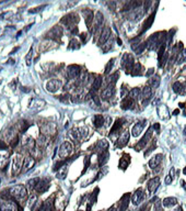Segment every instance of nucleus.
Returning <instances> with one entry per match:
<instances>
[{
    "mask_svg": "<svg viewBox=\"0 0 186 211\" xmlns=\"http://www.w3.org/2000/svg\"><path fill=\"white\" fill-rule=\"evenodd\" d=\"M130 156L127 155V154H124L123 155V157L120 158L119 161V167L122 168V169H126V167L128 166V164H129V162H130Z\"/></svg>",
    "mask_w": 186,
    "mask_h": 211,
    "instance_id": "nucleus-31",
    "label": "nucleus"
},
{
    "mask_svg": "<svg viewBox=\"0 0 186 211\" xmlns=\"http://www.w3.org/2000/svg\"><path fill=\"white\" fill-rule=\"evenodd\" d=\"M181 183H182V186H183V187H184V188H186L185 182H184V180H181Z\"/></svg>",
    "mask_w": 186,
    "mask_h": 211,
    "instance_id": "nucleus-57",
    "label": "nucleus"
},
{
    "mask_svg": "<svg viewBox=\"0 0 186 211\" xmlns=\"http://www.w3.org/2000/svg\"><path fill=\"white\" fill-rule=\"evenodd\" d=\"M55 47V42L52 40H45L39 44V51L41 52H46L48 50H52Z\"/></svg>",
    "mask_w": 186,
    "mask_h": 211,
    "instance_id": "nucleus-18",
    "label": "nucleus"
},
{
    "mask_svg": "<svg viewBox=\"0 0 186 211\" xmlns=\"http://www.w3.org/2000/svg\"><path fill=\"white\" fill-rule=\"evenodd\" d=\"M104 123H106V125H109V124L112 123V119H111L109 117H107L106 118V122H104Z\"/></svg>",
    "mask_w": 186,
    "mask_h": 211,
    "instance_id": "nucleus-52",
    "label": "nucleus"
},
{
    "mask_svg": "<svg viewBox=\"0 0 186 211\" xmlns=\"http://www.w3.org/2000/svg\"><path fill=\"white\" fill-rule=\"evenodd\" d=\"M123 123H124V120H123V119H117V120H116V122L114 123V125H113L112 130H111L109 135H114V134L118 133V132H119V130L122 129Z\"/></svg>",
    "mask_w": 186,
    "mask_h": 211,
    "instance_id": "nucleus-25",
    "label": "nucleus"
},
{
    "mask_svg": "<svg viewBox=\"0 0 186 211\" xmlns=\"http://www.w3.org/2000/svg\"><path fill=\"white\" fill-rule=\"evenodd\" d=\"M80 74H81V71L78 65H70L67 67V75L69 79H78L80 77Z\"/></svg>",
    "mask_w": 186,
    "mask_h": 211,
    "instance_id": "nucleus-8",
    "label": "nucleus"
},
{
    "mask_svg": "<svg viewBox=\"0 0 186 211\" xmlns=\"http://www.w3.org/2000/svg\"><path fill=\"white\" fill-rule=\"evenodd\" d=\"M146 46H147V43H146V42H145V43H141V44L138 45V47H137L136 50H135V51H136L137 54H141L142 52H143V50L146 49Z\"/></svg>",
    "mask_w": 186,
    "mask_h": 211,
    "instance_id": "nucleus-45",
    "label": "nucleus"
},
{
    "mask_svg": "<svg viewBox=\"0 0 186 211\" xmlns=\"http://www.w3.org/2000/svg\"><path fill=\"white\" fill-rule=\"evenodd\" d=\"M145 123H146V121H141V122H137L136 124L134 125L131 132H132V135H134L135 138L139 136V135L142 133V130L145 128Z\"/></svg>",
    "mask_w": 186,
    "mask_h": 211,
    "instance_id": "nucleus-20",
    "label": "nucleus"
},
{
    "mask_svg": "<svg viewBox=\"0 0 186 211\" xmlns=\"http://www.w3.org/2000/svg\"><path fill=\"white\" fill-rule=\"evenodd\" d=\"M72 150H73L72 144H71L70 142H68V141H65L62 144L60 145V147H59L60 158H64V160L67 158V157L72 153Z\"/></svg>",
    "mask_w": 186,
    "mask_h": 211,
    "instance_id": "nucleus-4",
    "label": "nucleus"
},
{
    "mask_svg": "<svg viewBox=\"0 0 186 211\" xmlns=\"http://www.w3.org/2000/svg\"><path fill=\"white\" fill-rule=\"evenodd\" d=\"M162 157H163L162 154H157L154 157H152V158L149 161V166H150V168L154 169V168L159 167L160 163H161V161H162Z\"/></svg>",
    "mask_w": 186,
    "mask_h": 211,
    "instance_id": "nucleus-22",
    "label": "nucleus"
},
{
    "mask_svg": "<svg viewBox=\"0 0 186 211\" xmlns=\"http://www.w3.org/2000/svg\"><path fill=\"white\" fill-rule=\"evenodd\" d=\"M143 198V194H142V189L139 188L138 190L135 191V194L132 195V197H131V201H132V203L134 205H139L140 203V201L142 200Z\"/></svg>",
    "mask_w": 186,
    "mask_h": 211,
    "instance_id": "nucleus-23",
    "label": "nucleus"
},
{
    "mask_svg": "<svg viewBox=\"0 0 186 211\" xmlns=\"http://www.w3.org/2000/svg\"><path fill=\"white\" fill-rule=\"evenodd\" d=\"M139 94H140V90L139 88H132L130 90V92H129V97H130L131 99L136 100L138 97H139Z\"/></svg>",
    "mask_w": 186,
    "mask_h": 211,
    "instance_id": "nucleus-39",
    "label": "nucleus"
},
{
    "mask_svg": "<svg viewBox=\"0 0 186 211\" xmlns=\"http://www.w3.org/2000/svg\"><path fill=\"white\" fill-rule=\"evenodd\" d=\"M142 74L141 72V65L139 64V63H137V65L134 66V69L131 71V75L134 76V77H136V76H140Z\"/></svg>",
    "mask_w": 186,
    "mask_h": 211,
    "instance_id": "nucleus-38",
    "label": "nucleus"
},
{
    "mask_svg": "<svg viewBox=\"0 0 186 211\" xmlns=\"http://www.w3.org/2000/svg\"><path fill=\"white\" fill-rule=\"evenodd\" d=\"M183 174H185V175H186V167L184 168V169H183Z\"/></svg>",
    "mask_w": 186,
    "mask_h": 211,
    "instance_id": "nucleus-59",
    "label": "nucleus"
},
{
    "mask_svg": "<svg viewBox=\"0 0 186 211\" xmlns=\"http://www.w3.org/2000/svg\"><path fill=\"white\" fill-rule=\"evenodd\" d=\"M79 47H80V44H79V42H78L76 39L71 40L70 44L68 46V49H70V50H78Z\"/></svg>",
    "mask_w": 186,
    "mask_h": 211,
    "instance_id": "nucleus-41",
    "label": "nucleus"
},
{
    "mask_svg": "<svg viewBox=\"0 0 186 211\" xmlns=\"http://www.w3.org/2000/svg\"><path fill=\"white\" fill-rule=\"evenodd\" d=\"M21 144H22V147L25 149V150L34 151L35 150V146H36V141L33 139L32 136L23 135V138L21 140Z\"/></svg>",
    "mask_w": 186,
    "mask_h": 211,
    "instance_id": "nucleus-5",
    "label": "nucleus"
},
{
    "mask_svg": "<svg viewBox=\"0 0 186 211\" xmlns=\"http://www.w3.org/2000/svg\"><path fill=\"white\" fill-rule=\"evenodd\" d=\"M153 72H154V71H153L152 68H151V69H149V72H148L147 74H146V76H150V75H151V74H152Z\"/></svg>",
    "mask_w": 186,
    "mask_h": 211,
    "instance_id": "nucleus-54",
    "label": "nucleus"
},
{
    "mask_svg": "<svg viewBox=\"0 0 186 211\" xmlns=\"http://www.w3.org/2000/svg\"><path fill=\"white\" fill-rule=\"evenodd\" d=\"M83 14H84V20H86V23H87V27L89 29L91 28V23L93 22V20H94V14H93V11L91 10H84L83 11Z\"/></svg>",
    "mask_w": 186,
    "mask_h": 211,
    "instance_id": "nucleus-24",
    "label": "nucleus"
},
{
    "mask_svg": "<svg viewBox=\"0 0 186 211\" xmlns=\"http://www.w3.org/2000/svg\"><path fill=\"white\" fill-rule=\"evenodd\" d=\"M0 211H18V205L14 201H3L0 205Z\"/></svg>",
    "mask_w": 186,
    "mask_h": 211,
    "instance_id": "nucleus-11",
    "label": "nucleus"
},
{
    "mask_svg": "<svg viewBox=\"0 0 186 211\" xmlns=\"http://www.w3.org/2000/svg\"><path fill=\"white\" fill-rule=\"evenodd\" d=\"M185 60H186V49L183 51V53H181V57H180V60H179V64H180V63H183Z\"/></svg>",
    "mask_w": 186,
    "mask_h": 211,
    "instance_id": "nucleus-47",
    "label": "nucleus"
},
{
    "mask_svg": "<svg viewBox=\"0 0 186 211\" xmlns=\"http://www.w3.org/2000/svg\"><path fill=\"white\" fill-rule=\"evenodd\" d=\"M114 61H115V58H112L111 61H109L107 65H106V67H105V74H109V73L111 72L112 67H113V65H114Z\"/></svg>",
    "mask_w": 186,
    "mask_h": 211,
    "instance_id": "nucleus-43",
    "label": "nucleus"
},
{
    "mask_svg": "<svg viewBox=\"0 0 186 211\" xmlns=\"http://www.w3.org/2000/svg\"><path fill=\"white\" fill-rule=\"evenodd\" d=\"M129 141V131L126 130L125 132H123V134L118 138V142H117V146L118 147H123L125 146Z\"/></svg>",
    "mask_w": 186,
    "mask_h": 211,
    "instance_id": "nucleus-19",
    "label": "nucleus"
},
{
    "mask_svg": "<svg viewBox=\"0 0 186 211\" xmlns=\"http://www.w3.org/2000/svg\"><path fill=\"white\" fill-rule=\"evenodd\" d=\"M111 34H112V32H111V29H109V28H105V29H104L103 32H102V34H101V36H100V39H98V44H100V45L105 44V42H106V41L109 39Z\"/></svg>",
    "mask_w": 186,
    "mask_h": 211,
    "instance_id": "nucleus-21",
    "label": "nucleus"
},
{
    "mask_svg": "<svg viewBox=\"0 0 186 211\" xmlns=\"http://www.w3.org/2000/svg\"><path fill=\"white\" fill-rule=\"evenodd\" d=\"M172 182H173V179H172V177H171L170 175L166 178H165V184H166V185H170V184L172 183Z\"/></svg>",
    "mask_w": 186,
    "mask_h": 211,
    "instance_id": "nucleus-50",
    "label": "nucleus"
},
{
    "mask_svg": "<svg viewBox=\"0 0 186 211\" xmlns=\"http://www.w3.org/2000/svg\"><path fill=\"white\" fill-rule=\"evenodd\" d=\"M34 165H35V158L32 157V156H26V157L24 158V162H23V166H22L21 172H23V173L29 172Z\"/></svg>",
    "mask_w": 186,
    "mask_h": 211,
    "instance_id": "nucleus-12",
    "label": "nucleus"
},
{
    "mask_svg": "<svg viewBox=\"0 0 186 211\" xmlns=\"http://www.w3.org/2000/svg\"><path fill=\"white\" fill-rule=\"evenodd\" d=\"M80 38H81V41L83 42V43H87L88 39H89V34L83 32V33L80 34Z\"/></svg>",
    "mask_w": 186,
    "mask_h": 211,
    "instance_id": "nucleus-46",
    "label": "nucleus"
},
{
    "mask_svg": "<svg viewBox=\"0 0 186 211\" xmlns=\"http://www.w3.org/2000/svg\"><path fill=\"white\" fill-rule=\"evenodd\" d=\"M180 108H185V103H184V102L180 103Z\"/></svg>",
    "mask_w": 186,
    "mask_h": 211,
    "instance_id": "nucleus-58",
    "label": "nucleus"
},
{
    "mask_svg": "<svg viewBox=\"0 0 186 211\" xmlns=\"http://www.w3.org/2000/svg\"><path fill=\"white\" fill-rule=\"evenodd\" d=\"M103 21H104V17H103V14H102V12L98 11V12H96V14H95V18H94L93 28L91 29V32H92V33H94V32H96L98 30H100V29L102 28Z\"/></svg>",
    "mask_w": 186,
    "mask_h": 211,
    "instance_id": "nucleus-10",
    "label": "nucleus"
},
{
    "mask_svg": "<svg viewBox=\"0 0 186 211\" xmlns=\"http://www.w3.org/2000/svg\"><path fill=\"white\" fill-rule=\"evenodd\" d=\"M101 87H102V78L98 76V78H95V79L93 80L92 91H98V90H100Z\"/></svg>",
    "mask_w": 186,
    "mask_h": 211,
    "instance_id": "nucleus-33",
    "label": "nucleus"
},
{
    "mask_svg": "<svg viewBox=\"0 0 186 211\" xmlns=\"http://www.w3.org/2000/svg\"><path fill=\"white\" fill-rule=\"evenodd\" d=\"M36 144L39 146V149H44L46 145L48 144V136L44 135V134H41L38 136V140L36 141Z\"/></svg>",
    "mask_w": 186,
    "mask_h": 211,
    "instance_id": "nucleus-26",
    "label": "nucleus"
},
{
    "mask_svg": "<svg viewBox=\"0 0 186 211\" xmlns=\"http://www.w3.org/2000/svg\"><path fill=\"white\" fill-rule=\"evenodd\" d=\"M128 202H129V196L128 195H125L123 198H122V200H120L119 202V211H125L126 209H127V207H128Z\"/></svg>",
    "mask_w": 186,
    "mask_h": 211,
    "instance_id": "nucleus-32",
    "label": "nucleus"
},
{
    "mask_svg": "<svg viewBox=\"0 0 186 211\" xmlns=\"http://www.w3.org/2000/svg\"><path fill=\"white\" fill-rule=\"evenodd\" d=\"M114 94H115V85H111V84H109L107 87L102 91L101 97L104 98V99H107L109 97H113Z\"/></svg>",
    "mask_w": 186,
    "mask_h": 211,
    "instance_id": "nucleus-16",
    "label": "nucleus"
},
{
    "mask_svg": "<svg viewBox=\"0 0 186 211\" xmlns=\"http://www.w3.org/2000/svg\"><path fill=\"white\" fill-rule=\"evenodd\" d=\"M41 130H42V132L44 135H54L56 133V125H55V123L53 122H46V123H43L42 125H41Z\"/></svg>",
    "mask_w": 186,
    "mask_h": 211,
    "instance_id": "nucleus-9",
    "label": "nucleus"
},
{
    "mask_svg": "<svg viewBox=\"0 0 186 211\" xmlns=\"http://www.w3.org/2000/svg\"><path fill=\"white\" fill-rule=\"evenodd\" d=\"M107 211H115V209H114V208H111V209H109V210H107Z\"/></svg>",
    "mask_w": 186,
    "mask_h": 211,
    "instance_id": "nucleus-60",
    "label": "nucleus"
},
{
    "mask_svg": "<svg viewBox=\"0 0 186 211\" xmlns=\"http://www.w3.org/2000/svg\"><path fill=\"white\" fill-rule=\"evenodd\" d=\"M23 162H24V160H23L21 154H14V156L12 157V176H16L21 172Z\"/></svg>",
    "mask_w": 186,
    "mask_h": 211,
    "instance_id": "nucleus-2",
    "label": "nucleus"
},
{
    "mask_svg": "<svg viewBox=\"0 0 186 211\" xmlns=\"http://www.w3.org/2000/svg\"><path fill=\"white\" fill-rule=\"evenodd\" d=\"M67 172H68V167H67V165H64L62 167H60L59 169H58V173H57V178L64 179V178L67 176Z\"/></svg>",
    "mask_w": 186,
    "mask_h": 211,
    "instance_id": "nucleus-36",
    "label": "nucleus"
},
{
    "mask_svg": "<svg viewBox=\"0 0 186 211\" xmlns=\"http://www.w3.org/2000/svg\"><path fill=\"white\" fill-rule=\"evenodd\" d=\"M174 168H173V167H172V169H171V171H170V176H171V177H172V179H174Z\"/></svg>",
    "mask_w": 186,
    "mask_h": 211,
    "instance_id": "nucleus-51",
    "label": "nucleus"
},
{
    "mask_svg": "<svg viewBox=\"0 0 186 211\" xmlns=\"http://www.w3.org/2000/svg\"><path fill=\"white\" fill-rule=\"evenodd\" d=\"M153 129H155L157 131H159V129H160V124H159V123H155V124L153 125Z\"/></svg>",
    "mask_w": 186,
    "mask_h": 211,
    "instance_id": "nucleus-53",
    "label": "nucleus"
},
{
    "mask_svg": "<svg viewBox=\"0 0 186 211\" xmlns=\"http://www.w3.org/2000/svg\"><path fill=\"white\" fill-rule=\"evenodd\" d=\"M154 17H155V12H153L152 14H151V16H150V17H149L147 20H146V22L143 23V27H142L141 33H143L145 31H147L148 29H150V27L152 25L153 21H154Z\"/></svg>",
    "mask_w": 186,
    "mask_h": 211,
    "instance_id": "nucleus-27",
    "label": "nucleus"
},
{
    "mask_svg": "<svg viewBox=\"0 0 186 211\" xmlns=\"http://www.w3.org/2000/svg\"><path fill=\"white\" fill-rule=\"evenodd\" d=\"M184 116H186V111H185V112H184Z\"/></svg>",
    "mask_w": 186,
    "mask_h": 211,
    "instance_id": "nucleus-61",
    "label": "nucleus"
},
{
    "mask_svg": "<svg viewBox=\"0 0 186 211\" xmlns=\"http://www.w3.org/2000/svg\"><path fill=\"white\" fill-rule=\"evenodd\" d=\"M109 151L105 150V151H102L100 154H98V164L100 165H104L106 162L109 161Z\"/></svg>",
    "mask_w": 186,
    "mask_h": 211,
    "instance_id": "nucleus-28",
    "label": "nucleus"
},
{
    "mask_svg": "<svg viewBox=\"0 0 186 211\" xmlns=\"http://www.w3.org/2000/svg\"><path fill=\"white\" fill-rule=\"evenodd\" d=\"M62 87V82L60 80V79H50L48 80L47 83H46V90L48 91V92H52V94H54L56 91H58L60 88Z\"/></svg>",
    "mask_w": 186,
    "mask_h": 211,
    "instance_id": "nucleus-3",
    "label": "nucleus"
},
{
    "mask_svg": "<svg viewBox=\"0 0 186 211\" xmlns=\"http://www.w3.org/2000/svg\"><path fill=\"white\" fill-rule=\"evenodd\" d=\"M151 135H152V132H151V130H149L147 132V134H146V135L139 141V143L136 145V151H140L141 149H143V147L146 146V144L149 142V140L151 139Z\"/></svg>",
    "mask_w": 186,
    "mask_h": 211,
    "instance_id": "nucleus-15",
    "label": "nucleus"
},
{
    "mask_svg": "<svg viewBox=\"0 0 186 211\" xmlns=\"http://www.w3.org/2000/svg\"><path fill=\"white\" fill-rule=\"evenodd\" d=\"M48 188H49V180L47 178H44V179H41V180L38 182L35 190L37 191L38 194H43L45 191H47Z\"/></svg>",
    "mask_w": 186,
    "mask_h": 211,
    "instance_id": "nucleus-13",
    "label": "nucleus"
},
{
    "mask_svg": "<svg viewBox=\"0 0 186 211\" xmlns=\"http://www.w3.org/2000/svg\"><path fill=\"white\" fill-rule=\"evenodd\" d=\"M39 180H41V178H38V177L30 179V180L27 182V186H29L30 190H35V188H36V186H37V184Z\"/></svg>",
    "mask_w": 186,
    "mask_h": 211,
    "instance_id": "nucleus-35",
    "label": "nucleus"
},
{
    "mask_svg": "<svg viewBox=\"0 0 186 211\" xmlns=\"http://www.w3.org/2000/svg\"><path fill=\"white\" fill-rule=\"evenodd\" d=\"M120 107L123 110H128V109H132L135 107V100L131 99L130 97H126L123 99L122 103H120Z\"/></svg>",
    "mask_w": 186,
    "mask_h": 211,
    "instance_id": "nucleus-17",
    "label": "nucleus"
},
{
    "mask_svg": "<svg viewBox=\"0 0 186 211\" xmlns=\"http://www.w3.org/2000/svg\"><path fill=\"white\" fill-rule=\"evenodd\" d=\"M82 100H83V97L81 95H75L73 97H71V101L75 102V103H79V102H81Z\"/></svg>",
    "mask_w": 186,
    "mask_h": 211,
    "instance_id": "nucleus-44",
    "label": "nucleus"
},
{
    "mask_svg": "<svg viewBox=\"0 0 186 211\" xmlns=\"http://www.w3.org/2000/svg\"><path fill=\"white\" fill-rule=\"evenodd\" d=\"M162 203H163V206H165V207H170V206L176 205V203H177V200L175 199V198L169 197V198H165V199H163Z\"/></svg>",
    "mask_w": 186,
    "mask_h": 211,
    "instance_id": "nucleus-37",
    "label": "nucleus"
},
{
    "mask_svg": "<svg viewBox=\"0 0 186 211\" xmlns=\"http://www.w3.org/2000/svg\"><path fill=\"white\" fill-rule=\"evenodd\" d=\"M78 21H79V18H78L77 13H69V14H67V16L62 18L60 22L62 24H65L66 27H68V28H75L72 25H75Z\"/></svg>",
    "mask_w": 186,
    "mask_h": 211,
    "instance_id": "nucleus-6",
    "label": "nucleus"
},
{
    "mask_svg": "<svg viewBox=\"0 0 186 211\" xmlns=\"http://www.w3.org/2000/svg\"><path fill=\"white\" fill-rule=\"evenodd\" d=\"M61 36H62V28L59 25H55L47 33V38H49V40H52V41H57Z\"/></svg>",
    "mask_w": 186,
    "mask_h": 211,
    "instance_id": "nucleus-7",
    "label": "nucleus"
},
{
    "mask_svg": "<svg viewBox=\"0 0 186 211\" xmlns=\"http://www.w3.org/2000/svg\"><path fill=\"white\" fill-rule=\"evenodd\" d=\"M117 43H118L119 45H122V44H123V41H122V40L118 38V39H117Z\"/></svg>",
    "mask_w": 186,
    "mask_h": 211,
    "instance_id": "nucleus-56",
    "label": "nucleus"
},
{
    "mask_svg": "<svg viewBox=\"0 0 186 211\" xmlns=\"http://www.w3.org/2000/svg\"><path fill=\"white\" fill-rule=\"evenodd\" d=\"M183 90V85L180 83V82H176V83L173 84V91L176 92V94H180Z\"/></svg>",
    "mask_w": 186,
    "mask_h": 211,
    "instance_id": "nucleus-40",
    "label": "nucleus"
},
{
    "mask_svg": "<svg viewBox=\"0 0 186 211\" xmlns=\"http://www.w3.org/2000/svg\"><path fill=\"white\" fill-rule=\"evenodd\" d=\"M89 164H90V158H89V157H86V165H84V169H83V172H86V171L88 169Z\"/></svg>",
    "mask_w": 186,
    "mask_h": 211,
    "instance_id": "nucleus-49",
    "label": "nucleus"
},
{
    "mask_svg": "<svg viewBox=\"0 0 186 211\" xmlns=\"http://www.w3.org/2000/svg\"><path fill=\"white\" fill-rule=\"evenodd\" d=\"M159 186H160V178L159 177H154L148 182V189L151 194H154L157 191Z\"/></svg>",
    "mask_w": 186,
    "mask_h": 211,
    "instance_id": "nucleus-14",
    "label": "nucleus"
},
{
    "mask_svg": "<svg viewBox=\"0 0 186 211\" xmlns=\"http://www.w3.org/2000/svg\"><path fill=\"white\" fill-rule=\"evenodd\" d=\"M104 123V118L102 114H95L93 118V124L95 128H101Z\"/></svg>",
    "mask_w": 186,
    "mask_h": 211,
    "instance_id": "nucleus-29",
    "label": "nucleus"
},
{
    "mask_svg": "<svg viewBox=\"0 0 186 211\" xmlns=\"http://www.w3.org/2000/svg\"><path fill=\"white\" fill-rule=\"evenodd\" d=\"M9 194L16 200L24 202L27 199V190L23 185H16L9 189Z\"/></svg>",
    "mask_w": 186,
    "mask_h": 211,
    "instance_id": "nucleus-1",
    "label": "nucleus"
},
{
    "mask_svg": "<svg viewBox=\"0 0 186 211\" xmlns=\"http://www.w3.org/2000/svg\"><path fill=\"white\" fill-rule=\"evenodd\" d=\"M96 147L101 151L107 150V149H109V142H107L105 139L100 140V141H98V143H96Z\"/></svg>",
    "mask_w": 186,
    "mask_h": 211,
    "instance_id": "nucleus-34",
    "label": "nucleus"
},
{
    "mask_svg": "<svg viewBox=\"0 0 186 211\" xmlns=\"http://www.w3.org/2000/svg\"><path fill=\"white\" fill-rule=\"evenodd\" d=\"M142 97H143V99L148 100V101L152 97V88L150 86H146L142 89Z\"/></svg>",
    "mask_w": 186,
    "mask_h": 211,
    "instance_id": "nucleus-30",
    "label": "nucleus"
},
{
    "mask_svg": "<svg viewBox=\"0 0 186 211\" xmlns=\"http://www.w3.org/2000/svg\"><path fill=\"white\" fill-rule=\"evenodd\" d=\"M0 150H7V144L2 140H0Z\"/></svg>",
    "mask_w": 186,
    "mask_h": 211,
    "instance_id": "nucleus-48",
    "label": "nucleus"
},
{
    "mask_svg": "<svg viewBox=\"0 0 186 211\" xmlns=\"http://www.w3.org/2000/svg\"><path fill=\"white\" fill-rule=\"evenodd\" d=\"M149 84L152 86L151 88H157V87L159 86V84H160V78L159 77L152 78L151 80H149Z\"/></svg>",
    "mask_w": 186,
    "mask_h": 211,
    "instance_id": "nucleus-42",
    "label": "nucleus"
},
{
    "mask_svg": "<svg viewBox=\"0 0 186 211\" xmlns=\"http://www.w3.org/2000/svg\"><path fill=\"white\" fill-rule=\"evenodd\" d=\"M179 112H180V110H179V109H176V110H174V111H173V113H172V114H173V116H177V113H179Z\"/></svg>",
    "mask_w": 186,
    "mask_h": 211,
    "instance_id": "nucleus-55",
    "label": "nucleus"
}]
</instances>
